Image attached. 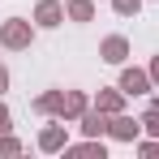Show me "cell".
I'll return each mask as SVG.
<instances>
[{"label":"cell","instance_id":"cell-3","mask_svg":"<svg viewBox=\"0 0 159 159\" xmlns=\"http://www.w3.org/2000/svg\"><path fill=\"white\" fill-rule=\"evenodd\" d=\"M107 133H112V138H120V142H133V138L142 133V120H129V116H116V120H107Z\"/></svg>","mask_w":159,"mask_h":159},{"label":"cell","instance_id":"cell-9","mask_svg":"<svg viewBox=\"0 0 159 159\" xmlns=\"http://www.w3.org/2000/svg\"><path fill=\"white\" fill-rule=\"evenodd\" d=\"M69 17H73V22H90V17H95V4H90V0H69Z\"/></svg>","mask_w":159,"mask_h":159},{"label":"cell","instance_id":"cell-11","mask_svg":"<svg viewBox=\"0 0 159 159\" xmlns=\"http://www.w3.org/2000/svg\"><path fill=\"white\" fill-rule=\"evenodd\" d=\"M120 95L125 90H103L99 95V112H120Z\"/></svg>","mask_w":159,"mask_h":159},{"label":"cell","instance_id":"cell-6","mask_svg":"<svg viewBox=\"0 0 159 159\" xmlns=\"http://www.w3.org/2000/svg\"><path fill=\"white\" fill-rule=\"evenodd\" d=\"M82 112H86V95H82V90H69L65 103H60V120H73V116H82Z\"/></svg>","mask_w":159,"mask_h":159},{"label":"cell","instance_id":"cell-10","mask_svg":"<svg viewBox=\"0 0 159 159\" xmlns=\"http://www.w3.org/2000/svg\"><path fill=\"white\" fill-rule=\"evenodd\" d=\"M60 103H65V95H56V90H48V95H39V99H34L39 112H60Z\"/></svg>","mask_w":159,"mask_h":159},{"label":"cell","instance_id":"cell-16","mask_svg":"<svg viewBox=\"0 0 159 159\" xmlns=\"http://www.w3.org/2000/svg\"><path fill=\"white\" fill-rule=\"evenodd\" d=\"M0 133H9V107L0 103Z\"/></svg>","mask_w":159,"mask_h":159},{"label":"cell","instance_id":"cell-13","mask_svg":"<svg viewBox=\"0 0 159 159\" xmlns=\"http://www.w3.org/2000/svg\"><path fill=\"white\" fill-rule=\"evenodd\" d=\"M112 9H116L120 17H129V13H138V9H142V0H112Z\"/></svg>","mask_w":159,"mask_h":159},{"label":"cell","instance_id":"cell-5","mask_svg":"<svg viewBox=\"0 0 159 159\" xmlns=\"http://www.w3.org/2000/svg\"><path fill=\"white\" fill-rule=\"evenodd\" d=\"M125 56H129V43H125L120 34H112V39H103V60H107V65H120Z\"/></svg>","mask_w":159,"mask_h":159},{"label":"cell","instance_id":"cell-14","mask_svg":"<svg viewBox=\"0 0 159 159\" xmlns=\"http://www.w3.org/2000/svg\"><path fill=\"white\" fill-rule=\"evenodd\" d=\"M73 155H99L103 159V146H99V142H86V146H73Z\"/></svg>","mask_w":159,"mask_h":159},{"label":"cell","instance_id":"cell-8","mask_svg":"<svg viewBox=\"0 0 159 159\" xmlns=\"http://www.w3.org/2000/svg\"><path fill=\"white\" fill-rule=\"evenodd\" d=\"M103 129H107L103 112H82V133H86V138H99Z\"/></svg>","mask_w":159,"mask_h":159},{"label":"cell","instance_id":"cell-19","mask_svg":"<svg viewBox=\"0 0 159 159\" xmlns=\"http://www.w3.org/2000/svg\"><path fill=\"white\" fill-rule=\"evenodd\" d=\"M9 90V69H0V95Z\"/></svg>","mask_w":159,"mask_h":159},{"label":"cell","instance_id":"cell-15","mask_svg":"<svg viewBox=\"0 0 159 159\" xmlns=\"http://www.w3.org/2000/svg\"><path fill=\"white\" fill-rule=\"evenodd\" d=\"M17 151H22V146H17L13 138H4V133H0V155H17Z\"/></svg>","mask_w":159,"mask_h":159},{"label":"cell","instance_id":"cell-4","mask_svg":"<svg viewBox=\"0 0 159 159\" xmlns=\"http://www.w3.org/2000/svg\"><path fill=\"white\" fill-rule=\"evenodd\" d=\"M34 22H39V26H60V22H65V9H60L56 0H43V4L34 9Z\"/></svg>","mask_w":159,"mask_h":159},{"label":"cell","instance_id":"cell-17","mask_svg":"<svg viewBox=\"0 0 159 159\" xmlns=\"http://www.w3.org/2000/svg\"><path fill=\"white\" fill-rule=\"evenodd\" d=\"M142 155H159V142H142Z\"/></svg>","mask_w":159,"mask_h":159},{"label":"cell","instance_id":"cell-12","mask_svg":"<svg viewBox=\"0 0 159 159\" xmlns=\"http://www.w3.org/2000/svg\"><path fill=\"white\" fill-rule=\"evenodd\" d=\"M142 129H151L159 138V99H151V107H146V116H142Z\"/></svg>","mask_w":159,"mask_h":159},{"label":"cell","instance_id":"cell-7","mask_svg":"<svg viewBox=\"0 0 159 159\" xmlns=\"http://www.w3.org/2000/svg\"><path fill=\"white\" fill-rule=\"evenodd\" d=\"M39 146L43 151H65V125H48L39 133Z\"/></svg>","mask_w":159,"mask_h":159},{"label":"cell","instance_id":"cell-2","mask_svg":"<svg viewBox=\"0 0 159 159\" xmlns=\"http://www.w3.org/2000/svg\"><path fill=\"white\" fill-rule=\"evenodd\" d=\"M120 90H125V95H146V90H151V78H146L142 69H125V73H120Z\"/></svg>","mask_w":159,"mask_h":159},{"label":"cell","instance_id":"cell-1","mask_svg":"<svg viewBox=\"0 0 159 159\" xmlns=\"http://www.w3.org/2000/svg\"><path fill=\"white\" fill-rule=\"evenodd\" d=\"M30 39H34V30H30V22H22V17H9V22L0 26V43L13 48V52L30 48Z\"/></svg>","mask_w":159,"mask_h":159},{"label":"cell","instance_id":"cell-18","mask_svg":"<svg viewBox=\"0 0 159 159\" xmlns=\"http://www.w3.org/2000/svg\"><path fill=\"white\" fill-rule=\"evenodd\" d=\"M151 82H155V86H159V56H155V60H151Z\"/></svg>","mask_w":159,"mask_h":159}]
</instances>
